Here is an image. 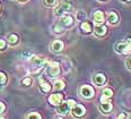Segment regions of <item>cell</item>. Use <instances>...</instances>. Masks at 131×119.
I'll return each mask as SVG.
<instances>
[{"instance_id":"1","label":"cell","mask_w":131,"mask_h":119,"mask_svg":"<svg viewBox=\"0 0 131 119\" xmlns=\"http://www.w3.org/2000/svg\"><path fill=\"white\" fill-rule=\"evenodd\" d=\"M58 6H56V9H54V15L60 17V16H62L63 14L70 12V10L72 9V5L70 1H68V0H62L60 4H57Z\"/></svg>"},{"instance_id":"2","label":"cell","mask_w":131,"mask_h":119,"mask_svg":"<svg viewBox=\"0 0 131 119\" xmlns=\"http://www.w3.org/2000/svg\"><path fill=\"white\" fill-rule=\"evenodd\" d=\"M75 103H76V102L73 100H68V101H64V102L59 103L58 106H57V112H58V115H60V116H67L68 113L70 112V109H71V107Z\"/></svg>"},{"instance_id":"3","label":"cell","mask_w":131,"mask_h":119,"mask_svg":"<svg viewBox=\"0 0 131 119\" xmlns=\"http://www.w3.org/2000/svg\"><path fill=\"white\" fill-rule=\"evenodd\" d=\"M46 63V60L44 58L41 57H31V66H32V73L36 74L44 67V65Z\"/></svg>"},{"instance_id":"4","label":"cell","mask_w":131,"mask_h":119,"mask_svg":"<svg viewBox=\"0 0 131 119\" xmlns=\"http://www.w3.org/2000/svg\"><path fill=\"white\" fill-rule=\"evenodd\" d=\"M115 51L118 53H129L131 52V39H127L123 42H119L115 45Z\"/></svg>"},{"instance_id":"5","label":"cell","mask_w":131,"mask_h":119,"mask_svg":"<svg viewBox=\"0 0 131 119\" xmlns=\"http://www.w3.org/2000/svg\"><path fill=\"white\" fill-rule=\"evenodd\" d=\"M79 95L83 99H86V100H89L93 96L95 95V91L94 88L89 85H83L80 88H79Z\"/></svg>"},{"instance_id":"6","label":"cell","mask_w":131,"mask_h":119,"mask_svg":"<svg viewBox=\"0 0 131 119\" xmlns=\"http://www.w3.org/2000/svg\"><path fill=\"white\" fill-rule=\"evenodd\" d=\"M46 73H48L49 77H57L60 74V65L56 61H52V62H49L48 65V69H46Z\"/></svg>"},{"instance_id":"7","label":"cell","mask_w":131,"mask_h":119,"mask_svg":"<svg viewBox=\"0 0 131 119\" xmlns=\"http://www.w3.org/2000/svg\"><path fill=\"white\" fill-rule=\"evenodd\" d=\"M60 21H59V23L61 24L62 26L64 27H71L73 25V23H75V19H73V17L71 15H67V14H63L62 16H60Z\"/></svg>"},{"instance_id":"8","label":"cell","mask_w":131,"mask_h":119,"mask_svg":"<svg viewBox=\"0 0 131 119\" xmlns=\"http://www.w3.org/2000/svg\"><path fill=\"white\" fill-rule=\"evenodd\" d=\"M70 112L72 113L75 117H83L84 115L86 113V108L81 104H73L70 109Z\"/></svg>"},{"instance_id":"9","label":"cell","mask_w":131,"mask_h":119,"mask_svg":"<svg viewBox=\"0 0 131 119\" xmlns=\"http://www.w3.org/2000/svg\"><path fill=\"white\" fill-rule=\"evenodd\" d=\"M51 51L54 52V53H60L64 48V44L61 40H54L52 43H51Z\"/></svg>"},{"instance_id":"10","label":"cell","mask_w":131,"mask_h":119,"mask_svg":"<svg viewBox=\"0 0 131 119\" xmlns=\"http://www.w3.org/2000/svg\"><path fill=\"white\" fill-rule=\"evenodd\" d=\"M62 100H63V94H60V93H54L49 96V102L52 106H58L59 103L62 102Z\"/></svg>"},{"instance_id":"11","label":"cell","mask_w":131,"mask_h":119,"mask_svg":"<svg viewBox=\"0 0 131 119\" xmlns=\"http://www.w3.org/2000/svg\"><path fill=\"white\" fill-rule=\"evenodd\" d=\"M113 109V106L110 101H104V102H101L98 104V110H100L102 113H110Z\"/></svg>"},{"instance_id":"12","label":"cell","mask_w":131,"mask_h":119,"mask_svg":"<svg viewBox=\"0 0 131 119\" xmlns=\"http://www.w3.org/2000/svg\"><path fill=\"white\" fill-rule=\"evenodd\" d=\"M107 32V29L104 24H95L94 27V33L97 35V36H104Z\"/></svg>"},{"instance_id":"13","label":"cell","mask_w":131,"mask_h":119,"mask_svg":"<svg viewBox=\"0 0 131 119\" xmlns=\"http://www.w3.org/2000/svg\"><path fill=\"white\" fill-rule=\"evenodd\" d=\"M93 82H94V84L96 85V86H103V85L105 84L106 82V77L104 74H96L94 77H93Z\"/></svg>"},{"instance_id":"14","label":"cell","mask_w":131,"mask_h":119,"mask_svg":"<svg viewBox=\"0 0 131 119\" xmlns=\"http://www.w3.org/2000/svg\"><path fill=\"white\" fill-rule=\"evenodd\" d=\"M93 19H94L95 24H103L104 23V13L101 12V10L95 12L94 16H93Z\"/></svg>"},{"instance_id":"15","label":"cell","mask_w":131,"mask_h":119,"mask_svg":"<svg viewBox=\"0 0 131 119\" xmlns=\"http://www.w3.org/2000/svg\"><path fill=\"white\" fill-rule=\"evenodd\" d=\"M112 96H113V91L111 88H104L102 92V95H101V102L108 101Z\"/></svg>"},{"instance_id":"16","label":"cell","mask_w":131,"mask_h":119,"mask_svg":"<svg viewBox=\"0 0 131 119\" xmlns=\"http://www.w3.org/2000/svg\"><path fill=\"white\" fill-rule=\"evenodd\" d=\"M40 87H41V91L43 93H48L51 91V85L48 81H45L44 78H40Z\"/></svg>"},{"instance_id":"17","label":"cell","mask_w":131,"mask_h":119,"mask_svg":"<svg viewBox=\"0 0 131 119\" xmlns=\"http://www.w3.org/2000/svg\"><path fill=\"white\" fill-rule=\"evenodd\" d=\"M107 22L110 24H112V25H115V24L119 22L118 14L114 13V12H110V13L107 14Z\"/></svg>"},{"instance_id":"18","label":"cell","mask_w":131,"mask_h":119,"mask_svg":"<svg viewBox=\"0 0 131 119\" xmlns=\"http://www.w3.org/2000/svg\"><path fill=\"white\" fill-rule=\"evenodd\" d=\"M80 30L83 31L84 33H91L92 32V24L89 23V22H81L80 24Z\"/></svg>"},{"instance_id":"19","label":"cell","mask_w":131,"mask_h":119,"mask_svg":"<svg viewBox=\"0 0 131 119\" xmlns=\"http://www.w3.org/2000/svg\"><path fill=\"white\" fill-rule=\"evenodd\" d=\"M66 86V84H64V82L62 81V79H56V81L53 82V88L54 90H63Z\"/></svg>"},{"instance_id":"20","label":"cell","mask_w":131,"mask_h":119,"mask_svg":"<svg viewBox=\"0 0 131 119\" xmlns=\"http://www.w3.org/2000/svg\"><path fill=\"white\" fill-rule=\"evenodd\" d=\"M8 43H9L10 45H15V44H17L18 43V35L15 34V33L9 34V36H8Z\"/></svg>"},{"instance_id":"21","label":"cell","mask_w":131,"mask_h":119,"mask_svg":"<svg viewBox=\"0 0 131 119\" xmlns=\"http://www.w3.org/2000/svg\"><path fill=\"white\" fill-rule=\"evenodd\" d=\"M52 30H53V32L56 33V34H61V33H63V31H64V27L58 22V23H56L53 25Z\"/></svg>"},{"instance_id":"22","label":"cell","mask_w":131,"mask_h":119,"mask_svg":"<svg viewBox=\"0 0 131 119\" xmlns=\"http://www.w3.org/2000/svg\"><path fill=\"white\" fill-rule=\"evenodd\" d=\"M86 17H87V15H86V13L85 12H77L76 13V19H77L78 22H84V21H86Z\"/></svg>"},{"instance_id":"23","label":"cell","mask_w":131,"mask_h":119,"mask_svg":"<svg viewBox=\"0 0 131 119\" xmlns=\"http://www.w3.org/2000/svg\"><path fill=\"white\" fill-rule=\"evenodd\" d=\"M44 5L46 7H56L57 6V0H43Z\"/></svg>"},{"instance_id":"24","label":"cell","mask_w":131,"mask_h":119,"mask_svg":"<svg viewBox=\"0 0 131 119\" xmlns=\"http://www.w3.org/2000/svg\"><path fill=\"white\" fill-rule=\"evenodd\" d=\"M21 85H24V86H31L32 78L31 77H25V78H23L21 79Z\"/></svg>"},{"instance_id":"25","label":"cell","mask_w":131,"mask_h":119,"mask_svg":"<svg viewBox=\"0 0 131 119\" xmlns=\"http://www.w3.org/2000/svg\"><path fill=\"white\" fill-rule=\"evenodd\" d=\"M7 83V76L5 73H1L0 71V85L1 86H5V84Z\"/></svg>"},{"instance_id":"26","label":"cell","mask_w":131,"mask_h":119,"mask_svg":"<svg viewBox=\"0 0 131 119\" xmlns=\"http://www.w3.org/2000/svg\"><path fill=\"white\" fill-rule=\"evenodd\" d=\"M26 117H27V118H37V119H41V118H42L40 113H37V112H31V113H28Z\"/></svg>"},{"instance_id":"27","label":"cell","mask_w":131,"mask_h":119,"mask_svg":"<svg viewBox=\"0 0 131 119\" xmlns=\"http://www.w3.org/2000/svg\"><path fill=\"white\" fill-rule=\"evenodd\" d=\"M7 47V43L5 40H2V39H0V51H4L5 49H6Z\"/></svg>"},{"instance_id":"28","label":"cell","mask_w":131,"mask_h":119,"mask_svg":"<svg viewBox=\"0 0 131 119\" xmlns=\"http://www.w3.org/2000/svg\"><path fill=\"white\" fill-rule=\"evenodd\" d=\"M125 66H127V68L129 70H131V57H128L125 59Z\"/></svg>"},{"instance_id":"29","label":"cell","mask_w":131,"mask_h":119,"mask_svg":"<svg viewBox=\"0 0 131 119\" xmlns=\"http://www.w3.org/2000/svg\"><path fill=\"white\" fill-rule=\"evenodd\" d=\"M5 110H6V106H5L4 102L0 101V115H1V113H4Z\"/></svg>"},{"instance_id":"30","label":"cell","mask_w":131,"mask_h":119,"mask_svg":"<svg viewBox=\"0 0 131 119\" xmlns=\"http://www.w3.org/2000/svg\"><path fill=\"white\" fill-rule=\"evenodd\" d=\"M23 57L24 58H31V57H33V52L32 51H29V52H27V51H25V52H24V53H23Z\"/></svg>"},{"instance_id":"31","label":"cell","mask_w":131,"mask_h":119,"mask_svg":"<svg viewBox=\"0 0 131 119\" xmlns=\"http://www.w3.org/2000/svg\"><path fill=\"white\" fill-rule=\"evenodd\" d=\"M118 118H125V115L121 113V115H119V116H118Z\"/></svg>"},{"instance_id":"32","label":"cell","mask_w":131,"mask_h":119,"mask_svg":"<svg viewBox=\"0 0 131 119\" xmlns=\"http://www.w3.org/2000/svg\"><path fill=\"white\" fill-rule=\"evenodd\" d=\"M18 1H26V0H18Z\"/></svg>"},{"instance_id":"33","label":"cell","mask_w":131,"mask_h":119,"mask_svg":"<svg viewBox=\"0 0 131 119\" xmlns=\"http://www.w3.org/2000/svg\"><path fill=\"white\" fill-rule=\"evenodd\" d=\"M98 1H106V0H98Z\"/></svg>"},{"instance_id":"34","label":"cell","mask_w":131,"mask_h":119,"mask_svg":"<svg viewBox=\"0 0 131 119\" xmlns=\"http://www.w3.org/2000/svg\"><path fill=\"white\" fill-rule=\"evenodd\" d=\"M124 1H125V2H128V1H130V0H124Z\"/></svg>"},{"instance_id":"35","label":"cell","mask_w":131,"mask_h":119,"mask_svg":"<svg viewBox=\"0 0 131 119\" xmlns=\"http://www.w3.org/2000/svg\"><path fill=\"white\" fill-rule=\"evenodd\" d=\"M0 9H1V5H0Z\"/></svg>"}]
</instances>
